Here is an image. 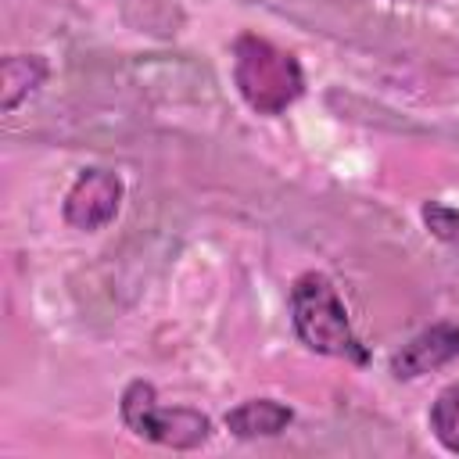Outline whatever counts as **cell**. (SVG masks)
Here are the masks:
<instances>
[{"label":"cell","mask_w":459,"mask_h":459,"mask_svg":"<svg viewBox=\"0 0 459 459\" xmlns=\"http://www.w3.org/2000/svg\"><path fill=\"white\" fill-rule=\"evenodd\" d=\"M233 82L251 111L280 115L301 97L305 72L294 54L280 50L276 43L255 32H244L233 43Z\"/></svg>","instance_id":"obj_1"},{"label":"cell","mask_w":459,"mask_h":459,"mask_svg":"<svg viewBox=\"0 0 459 459\" xmlns=\"http://www.w3.org/2000/svg\"><path fill=\"white\" fill-rule=\"evenodd\" d=\"M290 323L305 348L348 362H366V348L355 337L337 287L323 273H301L290 287Z\"/></svg>","instance_id":"obj_2"},{"label":"cell","mask_w":459,"mask_h":459,"mask_svg":"<svg viewBox=\"0 0 459 459\" xmlns=\"http://www.w3.org/2000/svg\"><path fill=\"white\" fill-rule=\"evenodd\" d=\"M122 423L136 437H147V441L169 445V448H197L212 434L208 416H201L197 409L158 405V394L147 380H133L122 391Z\"/></svg>","instance_id":"obj_3"},{"label":"cell","mask_w":459,"mask_h":459,"mask_svg":"<svg viewBox=\"0 0 459 459\" xmlns=\"http://www.w3.org/2000/svg\"><path fill=\"white\" fill-rule=\"evenodd\" d=\"M122 204V179L108 169H82L65 194V222L75 230H104Z\"/></svg>","instance_id":"obj_4"},{"label":"cell","mask_w":459,"mask_h":459,"mask_svg":"<svg viewBox=\"0 0 459 459\" xmlns=\"http://www.w3.org/2000/svg\"><path fill=\"white\" fill-rule=\"evenodd\" d=\"M459 359V323H434L423 333H416L409 344H402L391 355V373L398 380H416L423 373H434Z\"/></svg>","instance_id":"obj_5"},{"label":"cell","mask_w":459,"mask_h":459,"mask_svg":"<svg viewBox=\"0 0 459 459\" xmlns=\"http://www.w3.org/2000/svg\"><path fill=\"white\" fill-rule=\"evenodd\" d=\"M290 420H294V412L273 398H247L226 412V427L237 437H273V434L287 430Z\"/></svg>","instance_id":"obj_6"},{"label":"cell","mask_w":459,"mask_h":459,"mask_svg":"<svg viewBox=\"0 0 459 459\" xmlns=\"http://www.w3.org/2000/svg\"><path fill=\"white\" fill-rule=\"evenodd\" d=\"M47 79V61L39 54H11L4 57V68H0V90H4V111H14L39 82Z\"/></svg>","instance_id":"obj_7"},{"label":"cell","mask_w":459,"mask_h":459,"mask_svg":"<svg viewBox=\"0 0 459 459\" xmlns=\"http://www.w3.org/2000/svg\"><path fill=\"white\" fill-rule=\"evenodd\" d=\"M430 430H434V437L448 452L459 455V384H448L434 398V405H430Z\"/></svg>","instance_id":"obj_8"},{"label":"cell","mask_w":459,"mask_h":459,"mask_svg":"<svg viewBox=\"0 0 459 459\" xmlns=\"http://www.w3.org/2000/svg\"><path fill=\"white\" fill-rule=\"evenodd\" d=\"M420 215H423V226H427L441 244H448L452 251H459V208H448V204L427 201Z\"/></svg>","instance_id":"obj_9"}]
</instances>
